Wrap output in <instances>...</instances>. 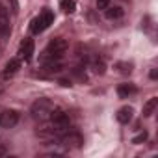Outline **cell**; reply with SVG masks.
<instances>
[{
  "mask_svg": "<svg viewBox=\"0 0 158 158\" xmlns=\"http://www.w3.org/2000/svg\"><path fill=\"white\" fill-rule=\"evenodd\" d=\"M132 115H134V110H132L130 106H123V108H119V112H117V121L123 123V125H127V123L132 121Z\"/></svg>",
  "mask_w": 158,
  "mask_h": 158,
  "instance_id": "9c48e42d",
  "label": "cell"
},
{
  "mask_svg": "<svg viewBox=\"0 0 158 158\" xmlns=\"http://www.w3.org/2000/svg\"><path fill=\"white\" fill-rule=\"evenodd\" d=\"M10 32V15L8 10L0 4V35H6Z\"/></svg>",
  "mask_w": 158,
  "mask_h": 158,
  "instance_id": "ba28073f",
  "label": "cell"
},
{
  "mask_svg": "<svg viewBox=\"0 0 158 158\" xmlns=\"http://www.w3.org/2000/svg\"><path fill=\"white\" fill-rule=\"evenodd\" d=\"M60 8H61L65 13H73V11L76 10V2H74V0H61V2H60Z\"/></svg>",
  "mask_w": 158,
  "mask_h": 158,
  "instance_id": "2e32d148",
  "label": "cell"
},
{
  "mask_svg": "<svg viewBox=\"0 0 158 158\" xmlns=\"http://www.w3.org/2000/svg\"><path fill=\"white\" fill-rule=\"evenodd\" d=\"M19 123V112L15 110H4L0 114V127L4 128H13Z\"/></svg>",
  "mask_w": 158,
  "mask_h": 158,
  "instance_id": "5b68a950",
  "label": "cell"
},
{
  "mask_svg": "<svg viewBox=\"0 0 158 158\" xmlns=\"http://www.w3.org/2000/svg\"><path fill=\"white\" fill-rule=\"evenodd\" d=\"M19 69H21V60H19V58H11V60L6 63V67H4L2 78H10V76H13Z\"/></svg>",
  "mask_w": 158,
  "mask_h": 158,
  "instance_id": "52a82bcc",
  "label": "cell"
},
{
  "mask_svg": "<svg viewBox=\"0 0 158 158\" xmlns=\"http://www.w3.org/2000/svg\"><path fill=\"white\" fill-rule=\"evenodd\" d=\"M147 139V132H141V134H138L136 138H132V143H143Z\"/></svg>",
  "mask_w": 158,
  "mask_h": 158,
  "instance_id": "ffe728a7",
  "label": "cell"
},
{
  "mask_svg": "<svg viewBox=\"0 0 158 158\" xmlns=\"http://www.w3.org/2000/svg\"><path fill=\"white\" fill-rule=\"evenodd\" d=\"M52 108H54V102L50 101V99H37L34 104H32V108H30V112H32V117L34 119H37V121H47L48 117H50V112H52Z\"/></svg>",
  "mask_w": 158,
  "mask_h": 158,
  "instance_id": "7a4b0ae2",
  "label": "cell"
},
{
  "mask_svg": "<svg viewBox=\"0 0 158 158\" xmlns=\"http://www.w3.org/2000/svg\"><path fill=\"white\" fill-rule=\"evenodd\" d=\"M156 106H158V99H156V97L149 99V101H147V102L143 104V115H145V117H151V115L154 114Z\"/></svg>",
  "mask_w": 158,
  "mask_h": 158,
  "instance_id": "4fadbf2b",
  "label": "cell"
},
{
  "mask_svg": "<svg viewBox=\"0 0 158 158\" xmlns=\"http://www.w3.org/2000/svg\"><path fill=\"white\" fill-rule=\"evenodd\" d=\"M110 6V0H97V8L99 10H106Z\"/></svg>",
  "mask_w": 158,
  "mask_h": 158,
  "instance_id": "44dd1931",
  "label": "cell"
},
{
  "mask_svg": "<svg viewBox=\"0 0 158 158\" xmlns=\"http://www.w3.org/2000/svg\"><path fill=\"white\" fill-rule=\"evenodd\" d=\"M73 74H76L78 78H80V80H88L86 73H82V69H80V67H74V69H73Z\"/></svg>",
  "mask_w": 158,
  "mask_h": 158,
  "instance_id": "d6986e66",
  "label": "cell"
},
{
  "mask_svg": "<svg viewBox=\"0 0 158 158\" xmlns=\"http://www.w3.org/2000/svg\"><path fill=\"white\" fill-rule=\"evenodd\" d=\"M91 69H93L95 74H104V71H106V63H104V60H101V58H93V60H91Z\"/></svg>",
  "mask_w": 158,
  "mask_h": 158,
  "instance_id": "9a60e30c",
  "label": "cell"
},
{
  "mask_svg": "<svg viewBox=\"0 0 158 158\" xmlns=\"http://www.w3.org/2000/svg\"><path fill=\"white\" fill-rule=\"evenodd\" d=\"M61 69H63V65L60 63V60H58V61H47V63H43V71H45L47 74L61 73Z\"/></svg>",
  "mask_w": 158,
  "mask_h": 158,
  "instance_id": "8fae6325",
  "label": "cell"
},
{
  "mask_svg": "<svg viewBox=\"0 0 158 158\" xmlns=\"http://www.w3.org/2000/svg\"><path fill=\"white\" fill-rule=\"evenodd\" d=\"M134 93H136V86L134 84H119V88H117V95L121 99H127V97H130Z\"/></svg>",
  "mask_w": 158,
  "mask_h": 158,
  "instance_id": "30bf717a",
  "label": "cell"
},
{
  "mask_svg": "<svg viewBox=\"0 0 158 158\" xmlns=\"http://www.w3.org/2000/svg\"><path fill=\"white\" fill-rule=\"evenodd\" d=\"M39 15H41V19L45 21V24H47V28H48V26L52 24V21H54V13H52L50 10H43Z\"/></svg>",
  "mask_w": 158,
  "mask_h": 158,
  "instance_id": "e0dca14e",
  "label": "cell"
},
{
  "mask_svg": "<svg viewBox=\"0 0 158 158\" xmlns=\"http://www.w3.org/2000/svg\"><path fill=\"white\" fill-rule=\"evenodd\" d=\"M50 125H52V128L61 136L65 130H69L71 128V119H69V114L65 112V110H61V108H52V112H50Z\"/></svg>",
  "mask_w": 158,
  "mask_h": 158,
  "instance_id": "6da1fadb",
  "label": "cell"
},
{
  "mask_svg": "<svg viewBox=\"0 0 158 158\" xmlns=\"http://www.w3.org/2000/svg\"><path fill=\"white\" fill-rule=\"evenodd\" d=\"M2 154H6V147H4V145H0V156H2Z\"/></svg>",
  "mask_w": 158,
  "mask_h": 158,
  "instance_id": "603a6c76",
  "label": "cell"
},
{
  "mask_svg": "<svg viewBox=\"0 0 158 158\" xmlns=\"http://www.w3.org/2000/svg\"><path fill=\"white\" fill-rule=\"evenodd\" d=\"M67 48H69V45H67V41L63 39V37H54V39H50L48 41V45H47V52H50V54H54L56 58H63V54L67 52Z\"/></svg>",
  "mask_w": 158,
  "mask_h": 158,
  "instance_id": "277c9868",
  "label": "cell"
},
{
  "mask_svg": "<svg viewBox=\"0 0 158 158\" xmlns=\"http://www.w3.org/2000/svg\"><path fill=\"white\" fill-rule=\"evenodd\" d=\"M30 30H32V34H41L43 30H47V24H45V21L41 19V15H39V17H35V19L32 21Z\"/></svg>",
  "mask_w": 158,
  "mask_h": 158,
  "instance_id": "5bb4252c",
  "label": "cell"
},
{
  "mask_svg": "<svg viewBox=\"0 0 158 158\" xmlns=\"http://www.w3.org/2000/svg\"><path fill=\"white\" fill-rule=\"evenodd\" d=\"M117 69H119L123 74H130V71H132V65H130V63H117Z\"/></svg>",
  "mask_w": 158,
  "mask_h": 158,
  "instance_id": "ac0fdd59",
  "label": "cell"
},
{
  "mask_svg": "<svg viewBox=\"0 0 158 158\" xmlns=\"http://www.w3.org/2000/svg\"><path fill=\"white\" fill-rule=\"evenodd\" d=\"M104 15H106V19H110V21H114V19H121L123 17V8H119V6H114V8H106L104 10Z\"/></svg>",
  "mask_w": 158,
  "mask_h": 158,
  "instance_id": "7c38bea8",
  "label": "cell"
},
{
  "mask_svg": "<svg viewBox=\"0 0 158 158\" xmlns=\"http://www.w3.org/2000/svg\"><path fill=\"white\" fill-rule=\"evenodd\" d=\"M60 143L65 147V149H80L82 143H84V138L80 132H76V130H65L61 136H60Z\"/></svg>",
  "mask_w": 158,
  "mask_h": 158,
  "instance_id": "3957f363",
  "label": "cell"
},
{
  "mask_svg": "<svg viewBox=\"0 0 158 158\" xmlns=\"http://www.w3.org/2000/svg\"><path fill=\"white\" fill-rule=\"evenodd\" d=\"M60 84H61V86H65V88H69V86H71V82H69V80H65V78H61Z\"/></svg>",
  "mask_w": 158,
  "mask_h": 158,
  "instance_id": "7402d4cb",
  "label": "cell"
},
{
  "mask_svg": "<svg viewBox=\"0 0 158 158\" xmlns=\"http://www.w3.org/2000/svg\"><path fill=\"white\" fill-rule=\"evenodd\" d=\"M19 54H21V58H24L26 61H30L32 54H34V39H30V37L23 39V43L19 47Z\"/></svg>",
  "mask_w": 158,
  "mask_h": 158,
  "instance_id": "8992f818",
  "label": "cell"
}]
</instances>
